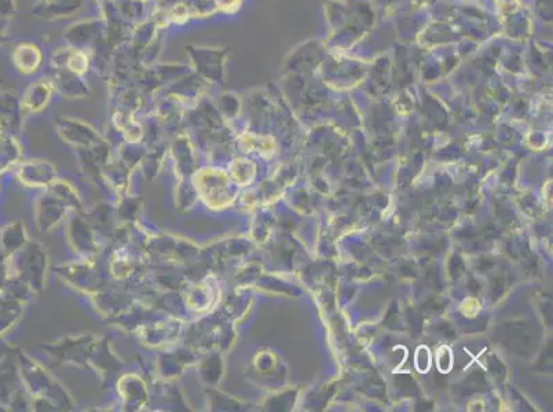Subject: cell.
I'll list each match as a JSON object with an SVG mask.
<instances>
[{"label":"cell","instance_id":"1","mask_svg":"<svg viewBox=\"0 0 553 412\" xmlns=\"http://www.w3.org/2000/svg\"><path fill=\"white\" fill-rule=\"evenodd\" d=\"M414 361H415V368L420 372H426L429 369V367H431V353H429L426 346H420L415 350Z\"/></svg>","mask_w":553,"mask_h":412},{"label":"cell","instance_id":"2","mask_svg":"<svg viewBox=\"0 0 553 412\" xmlns=\"http://www.w3.org/2000/svg\"><path fill=\"white\" fill-rule=\"evenodd\" d=\"M453 365V353L447 346L439 349L437 353V368L443 372H447Z\"/></svg>","mask_w":553,"mask_h":412}]
</instances>
